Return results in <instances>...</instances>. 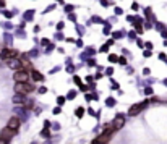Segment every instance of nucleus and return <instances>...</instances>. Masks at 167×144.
Returning <instances> with one entry per match:
<instances>
[{"label": "nucleus", "instance_id": "nucleus-4", "mask_svg": "<svg viewBox=\"0 0 167 144\" xmlns=\"http://www.w3.org/2000/svg\"><path fill=\"white\" fill-rule=\"evenodd\" d=\"M10 129H13V131H18L20 129V120H18L16 117H12L10 120H8V125H7Z\"/></svg>", "mask_w": 167, "mask_h": 144}, {"label": "nucleus", "instance_id": "nucleus-3", "mask_svg": "<svg viewBox=\"0 0 167 144\" xmlns=\"http://www.w3.org/2000/svg\"><path fill=\"white\" fill-rule=\"evenodd\" d=\"M146 107V102H141V104H135V105H131L130 107V110H128V115H131V117H136L138 113L141 112L143 109Z\"/></svg>", "mask_w": 167, "mask_h": 144}, {"label": "nucleus", "instance_id": "nucleus-9", "mask_svg": "<svg viewBox=\"0 0 167 144\" xmlns=\"http://www.w3.org/2000/svg\"><path fill=\"white\" fill-rule=\"evenodd\" d=\"M31 78H32L34 81H41V80H42V76H41L37 71H31Z\"/></svg>", "mask_w": 167, "mask_h": 144}, {"label": "nucleus", "instance_id": "nucleus-2", "mask_svg": "<svg viewBox=\"0 0 167 144\" xmlns=\"http://www.w3.org/2000/svg\"><path fill=\"white\" fill-rule=\"evenodd\" d=\"M34 87H32L31 84H28V83H16V86H15V91H16V94H28V92H31Z\"/></svg>", "mask_w": 167, "mask_h": 144}, {"label": "nucleus", "instance_id": "nucleus-8", "mask_svg": "<svg viewBox=\"0 0 167 144\" xmlns=\"http://www.w3.org/2000/svg\"><path fill=\"white\" fill-rule=\"evenodd\" d=\"M13 55H16V52H15V50H3V52H2V57H3V58L13 57Z\"/></svg>", "mask_w": 167, "mask_h": 144}, {"label": "nucleus", "instance_id": "nucleus-13", "mask_svg": "<svg viewBox=\"0 0 167 144\" xmlns=\"http://www.w3.org/2000/svg\"><path fill=\"white\" fill-rule=\"evenodd\" d=\"M93 144H107V142H99V141H94Z\"/></svg>", "mask_w": 167, "mask_h": 144}, {"label": "nucleus", "instance_id": "nucleus-12", "mask_svg": "<svg viewBox=\"0 0 167 144\" xmlns=\"http://www.w3.org/2000/svg\"><path fill=\"white\" fill-rule=\"evenodd\" d=\"M0 144H7V139L5 138H0Z\"/></svg>", "mask_w": 167, "mask_h": 144}, {"label": "nucleus", "instance_id": "nucleus-5", "mask_svg": "<svg viewBox=\"0 0 167 144\" xmlns=\"http://www.w3.org/2000/svg\"><path fill=\"white\" fill-rule=\"evenodd\" d=\"M123 123H125V118H123V117H115V118H114V126H115L117 129H120L122 126H123Z\"/></svg>", "mask_w": 167, "mask_h": 144}, {"label": "nucleus", "instance_id": "nucleus-1", "mask_svg": "<svg viewBox=\"0 0 167 144\" xmlns=\"http://www.w3.org/2000/svg\"><path fill=\"white\" fill-rule=\"evenodd\" d=\"M29 76H31V75H28V71H26V70H23V68L16 70L15 75H13V78H15V81H16V83H28Z\"/></svg>", "mask_w": 167, "mask_h": 144}, {"label": "nucleus", "instance_id": "nucleus-7", "mask_svg": "<svg viewBox=\"0 0 167 144\" xmlns=\"http://www.w3.org/2000/svg\"><path fill=\"white\" fill-rule=\"evenodd\" d=\"M8 67L13 68V70H20V68H21V60H15V58H12V60H10V63H8Z\"/></svg>", "mask_w": 167, "mask_h": 144}, {"label": "nucleus", "instance_id": "nucleus-10", "mask_svg": "<svg viewBox=\"0 0 167 144\" xmlns=\"http://www.w3.org/2000/svg\"><path fill=\"white\" fill-rule=\"evenodd\" d=\"M76 115H78V117H81V115H83V109H78V110H76Z\"/></svg>", "mask_w": 167, "mask_h": 144}, {"label": "nucleus", "instance_id": "nucleus-11", "mask_svg": "<svg viewBox=\"0 0 167 144\" xmlns=\"http://www.w3.org/2000/svg\"><path fill=\"white\" fill-rule=\"evenodd\" d=\"M57 102H59V104L62 105V104H63V102H65V99H63V97H59V100H57Z\"/></svg>", "mask_w": 167, "mask_h": 144}, {"label": "nucleus", "instance_id": "nucleus-6", "mask_svg": "<svg viewBox=\"0 0 167 144\" xmlns=\"http://www.w3.org/2000/svg\"><path fill=\"white\" fill-rule=\"evenodd\" d=\"M15 133H16V131H13V129H10V128L7 126V128H3V129H2V138L8 139V138H12Z\"/></svg>", "mask_w": 167, "mask_h": 144}]
</instances>
